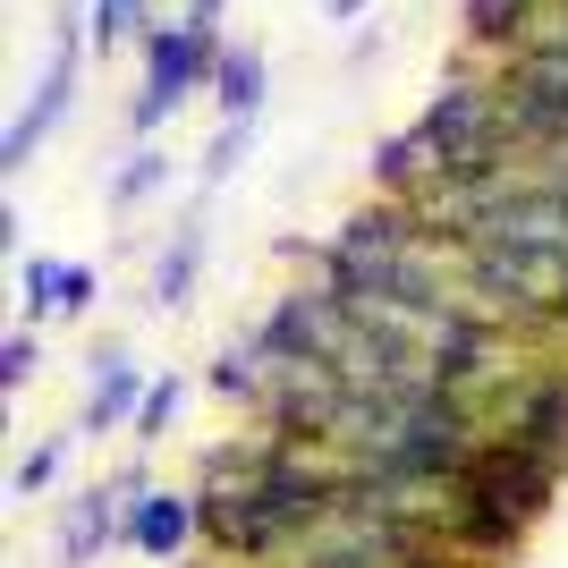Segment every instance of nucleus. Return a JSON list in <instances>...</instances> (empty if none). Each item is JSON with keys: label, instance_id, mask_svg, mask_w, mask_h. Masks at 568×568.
I'll return each mask as SVG.
<instances>
[{"label": "nucleus", "instance_id": "1", "mask_svg": "<svg viewBox=\"0 0 568 568\" xmlns=\"http://www.w3.org/2000/svg\"><path fill=\"white\" fill-rule=\"evenodd\" d=\"M348 500V467L332 458H306L288 450V442H263L230 484L204 493V544L213 551H288L306 526H323Z\"/></svg>", "mask_w": 568, "mask_h": 568}, {"label": "nucleus", "instance_id": "2", "mask_svg": "<svg viewBox=\"0 0 568 568\" xmlns=\"http://www.w3.org/2000/svg\"><path fill=\"white\" fill-rule=\"evenodd\" d=\"M560 467L568 458L535 450V442H518V433H493L484 450L467 458V475L450 484V535L475 551H509L526 535V526L551 509V493H560Z\"/></svg>", "mask_w": 568, "mask_h": 568}, {"label": "nucleus", "instance_id": "3", "mask_svg": "<svg viewBox=\"0 0 568 568\" xmlns=\"http://www.w3.org/2000/svg\"><path fill=\"white\" fill-rule=\"evenodd\" d=\"M221 69V0H187V18L179 26H153L144 34V94H136V136H153L179 102Z\"/></svg>", "mask_w": 568, "mask_h": 568}, {"label": "nucleus", "instance_id": "4", "mask_svg": "<svg viewBox=\"0 0 568 568\" xmlns=\"http://www.w3.org/2000/svg\"><path fill=\"white\" fill-rule=\"evenodd\" d=\"M69 85H77V18L60 26V43H51V69H43V94L26 102L18 119H9V144H0V170H9V179H18L26 162H34V144L51 136V128H60V119H69Z\"/></svg>", "mask_w": 568, "mask_h": 568}, {"label": "nucleus", "instance_id": "5", "mask_svg": "<svg viewBox=\"0 0 568 568\" xmlns=\"http://www.w3.org/2000/svg\"><path fill=\"white\" fill-rule=\"evenodd\" d=\"M195 526H204V500H187V493H136V509H128V544H136L144 560H179V544H187Z\"/></svg>", "mask_w": 568, "mask_h": 568}, {"label": "nucleus", "instance_id": "6", "mask_svg": "<svg viewBox=\"0 0 568 568\" xmlns=\"http://www.w3.org/2000/svg\"><path fill=\"white\" fill-rule=\"evenodd\" d=\"M509 433L535 442V450H551V458H568V374L518 382V399H509Z\"/></svg>", "mask_w": 568, "mask_h": 568}, {"label": "nucleus", "instance_id": "7", "mask_svg": "<svg viewBox=\"0 0 568 568\" xmlns=\"http://www.w3.org/2000/svg\"><path fill=\"white\" fill-rule=\"evenodd\" d=\"M18 281H26V314H85V306H94V263L34 255Z\"/></svg>", "mask_w": 568, "mask_h": 568}, {"label": "nucleus", "instance_id": "8", "mask_svg": "<svg viewBox=\"0 0 568 568\" xmlns=\"http://www.w3.org/2000/svg\"><path fill=\"white\" fill-rule=\"evenodd\" d=\"M136 407H144V382L128 356H94V399H85V433H111V425H136Z\"/></svg>", "mask_w": 568, "mask_h": 568}, {"label": "nucleus", "instance_id": "9", "mask_svg": "<svg viewBox=\"0 0 568 568\" xmlns=\"http://www.w3.org/2000/svg\"><path fill=\"white\" fill-rule=\"evenodd\" d=\"M272 374H281V356H272L255 332H246V339H230V348H221V365H213V390H221V399H246V407H263Z\"/></svg>", "mask_w": 568, "mask_h": 568}, {"label": "nucleus", "instance_id": "10", "mask_svg": "<svg viewBox=\"0 0 568 568\" xmlns=\"http://www.w3.org/2000/svg\"><path fill=\"white\" fill-rule=\"evenodd\" d=\"M213 102H221V119H255L263 111V51L255 43H221Z\"/></svg>", "mask_w": 568, "mask_h": 568}, {"label": "nucleus", "instance_id": "11", "mask_svg": "<svg viewBox=\"0 0 568 568\" xmlns=\"http://www.w3.org/2000/svg\"><path fill=\"white\" fill-rule=\"evenodd\" d=\"M195 263H204V221H187V230H179V246H170V255L153 263V306H187Z\"/></svg>", "mask_w": 568, "mask_h": 568}, {"label": "nucleus", "instance_id": "12", "mask_svg": "<svg viewBox=\"0 0 568 568\" xmlns=\"http://www.w3.org/2000/svg\"><path fill=\"white\" fill-rule=\"evenodd\" d=\"M144 9H153V0H94V9H85V34H94V51L136 43V34H144Z\"/></svg>", "mask_w": 568, "mask_h": 568}, {"label": "nucleus", "instance_id": "13", "mask_svg": "<svg viewBox=\"0 0 568 568\" xmlns=\"http://www.w3.org/2000/svg\"><path fill=\"white\" fill-rule=\"evenodd\" d=\"M94 544H111V493H85L69 509V535H60V560H85Z\"/></svg>", "mask_w": 568, "mask_h": 568}, {"label": "nucleus", "instance_id": "14", "mask_svg": "<svg viewBox=\"0 0 568 568\" xmlns=\"http://www.w3.org/2000/svg\"><path fill=\"white\" fill-rule=\"evenodd\" d=\"M179 399H187V390H179V374H162V382H144V407H136V442H162V425L170 416H179Z\"/></svg>", "mask_w": 568, "mask_h": 568}, {"label": "nucleus", "instance_id": "15", "mask_svg": "<svg viewBox=\"0 0 568 568\" xmlns=\"http://www.w3.org/2000/svg\"><path fill=\"white\" fill-rule=\"evenodd\" d=\"M246 128H255V119H221L213 153H204V187H221V179H230V162H237V153H246Z\"/></svg>", "mask_w": 568, "mask_h": 568}, {"label": "nucleus", "instance_id": "16", "mask_svg": "<svg viewBox=\"0 0 568 568\" xmlns=\"http://www.w3.org/2000/svg\"><path fill=\"white\" fill-rule=\"evenodd\" d=\"M34 365H43V339L9 332V348H0V390H26V382H34Z\"/></svg>", "mask_w": 568, "mask_h": 568}, {"label": "nucleus", "instance_id": "17", "mask_svg": "<svg viewBox=\"0 0 568 568\" xmlns=\"http://www.w3.org/2000/svg\"><path fill=\"white\" fill-rule=\"evenodd\" d=\"M162 170H170L162 153H136V162L111 179V204H136V195H153V187H162Z\"/></svg>", "mask_w": 568, "mask_h": 568}, {"label": "nucleus", "instance_id": "18", "mask_svg": "<svg viewBox=\"0 0 568 568\" xmlns=\"http://www.w3.org/2000/svg\"><path fill=\"white\" fill-rule=\"evenodd\" d=\"M51 475H60V442H43V450L18 467V500H34V493H51Z\"/></svg>", "mask_w": 568, "mask_h": 568}, {"label": "nucleus", "instance_id": "19", "mask_svg": "<svg viewBox=\"0 0 568 568\" xmlns=\"http://www.w3.org/2000/svg\"><path fill=\"white\" fill-rule=\"evenodd\" d=\"M365 9H374V0H332V18L348 26V18H365Z\"/></svg>", "mask_w": 568, "mask_h": 568}]
</instances>
